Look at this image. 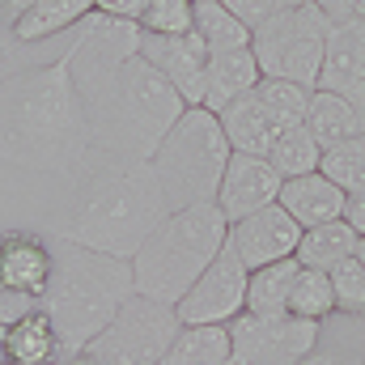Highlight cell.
Returning a JSON list of instances; mask_svg holds the SVG:
<instances>
[{"label":"cell","mask_w":365,"mask_h":365,"mask_svg":"<svg viewBox=\"0 0 365 365\" xmlns=\"http://www.w3.org/2000/svg\"><path fill=\"white\" fill-rule=\"evenodd\" d=\"M140 56L175 86L187 106L204 102V77H208V47L195 30L187 34H140Z\"/></svg>","instance_id":"cell-13"},{"label":"cell","mask_w":365,"mask_h":365,"mask_svg":"<svg viewBox=\"0 0 365 365\" xmlns=\"http://www.w3.org/2000/svg\"><path fill=\"white\" fill-rule=\"evenodd\" d=\"M319 170L336 182L344 195H365V132L331 145V149H323Z\"/></svg>","instance_id":"cell-29"},{"label":"cell","mask_w":365,"mask_h":365,"mask_svg":"<svg viewBox=\"0 0 365 365\" xmlns=\"http://www.w3.org/2000/svg\"><path fill=\"white\" fill-rule=\"evenodd\" d=\"M276 204H280L302 230H310V225H323V221H340L349 195L327 179L323 170H310V175H297V179L280 182V200H276Z\"/></svg>","instance_id":"cell-17"},{"label":"cell","mask_w":365,"mask_h":365,"mask_svg":"<svg viewBox=\"0 0 365 365\" xmlns=\"http://www.w3.org/2000/svg\"><path fill=\"white\" fill-rule=\"evenodd\" d=\"M225 230H230V221L217 204H191L179 212H166L158 221V230L145 238V247L132 255L136 293L175 306L200 280V272L221 255Z\"/></svg>","instance_id":"cell-5"},{"label":"cell","mask_w":365,"mask_h":365,"mask_svg":"<svg viewBox=\"0 0 365 365\" xmlns=\"http://www.w3.org/2000/svg\"><path fill=\"white\" fill-rule=\"evenodd\" d=\"M81 93L86 128H90V158H153L162 136L187 110L175 86L145 60L132 56L119 68L73 77Z\"/></svg>","instance_id":"cell-3"},{"label":"cell","mask_w":365,"mask_h":365,"mask_svg":"<svg viewBox=\"0 0 365 365\" xmlns=\"http://www.w3.org/2000/svg\"><path fill=\"white\" fill-rule=\"evenodd\" d=\"M38 302L34 297H21V293H13V289H4L0 284V327L4 323H13V319H21V314H30Z\"/></svg>","instance_id":"cell-34"},{"label":"cell","mask_w":365,"mask_h":365,"mask_svg":"<svg viewBox=\"0 0 365 365\" xmlns=\"http://www.w3.org/2000/svg\"><path fill=\"white\" fill-rule=\"evenodd\" d=\"M297 259H280L268 268H255L251 284H247V310L251 314H289V293H293V276H297Z\"/></svg>","instance_id":"cell-25"},{"label":"cell","mask_w":365,"mask_h":365,"mask_svg":"<svg viewBox=\"0 0 365 365\" xmlns=\"http://www.w3.org/2000/svg\"><path fill=\"white\" fill-rule=\"evenodd\" d=\"M98 13H110V17H128V21H140L149 0H93Z\"/></svg>","instance_id":"cell-36"},{"label":"cell","mask_w":365,"mask_h":365,"mask_svg":"<svg viewBox=\"0 0 365 365\" xmlns=\"http://www.w3.org/2000/svg\"><path fill=\"white\" fill-rule=\"evenodd\" d=\"M208 51H234L251 47V26H242L221 0H195V26H191Z\"/></svg>","instance_id":"cell-26"},{"label":"cell","mask_w":365,"mask_h":365,"mask_svg":"<svg viewBox=\"0 0 365 365\" xmlns=\"http://www.w3.org/2000/svg\"><path fill=\"white\" fill-rule=\"evenodd\" d=\"M327 34H331V17L319 4H284L264 26L251 30V51L264 77L297 81L314 90L323 51H327Z\"/></svg>","instance_id":"cell-7"},{"label":"cell","mask_w":365,"mask_h":365,"mask_svg":"<svg viewBox=\"0 0 365 365\" xmlns=\"http://www.w3.org/2000/svg\"><path fill=\"white\" fill-rule=\"evenodd\" d=\"M297 242H302V225L280 204H268V208H259L242 221H230V230H225V247L247 264V272L293 259Z\"/></svg>","instance_id":"cell-11"},{"label":"cell","mask_w":365,"mask_h":365,"mask_svg":"<svg viewBox=\"0 0 365 365\" xmlns=\"http://www.w3.org/2000/svg\"><path fill=\"white\" fill-rule=\"evenodd\" d=\"M331 21H365V0H319Z\"/></svg>","instance_id":"cell-35"},{"label":"cell","mask_w":365,"mask_h":365,"mask_svg":"<svg viewBox=\"0 0 365 365\" xmlns=\"http://www.w3.org/2000/svg\"><path fill=\"white\" fill-rule=\"evenodd\" d=\"M314 90H331L365 106V21H331Z\"/></svg>","instance_id":"cell-16"},{"label":"cell","mask_w":365,"mask_h":365,"mask_svg":"<svg viewBox=\"0 0 365 365\" xmlns=\"http://www.w3.org/2000/svg\"><path fill=\"white\" fill-rule=\"evenodd\" d=\"M344 221L357 230V238H365V195H349V204H344Z\"/></svg>","instance_id":"cell-39"},{"label":"cell","mask_w":365,"mask_h":365,"mask_svg":"<svg viewBox=\"0 0 365 365\" xmlns=\"http://www.w3.org/2000/svg\"><path fill=\"white\" fill-rule=\"evenodd\" d=\"M297 365H365V361L353 357V353H344V349H314L310 357H302Z\"/></svg>","instance_id":"cell-37"},{"label":"cell","mask_w":365,"mask_h":365,"mask_svg":"<svg viewBox=\"0 0 365 365\" xmlns=\"http://www.w3.org/2000/svg\"><path fill=\"white\" fill-rule=\"evenodd\" d=\"M182 319L175 314V306L153 302L145 293H132L119 314L93 336L81 353H90L102 365H162L175 336H179Z\"/></svg>","instance_id":"cell-8"},{"label":"cell","mask_w":365,"mask_h":365,"mask_svg":"<svg viewBox=\"0 0 365 365\" xmlns=\"http://www.w3.org/2000/svg\"><path fill=\"white\" fill-rule=\"evenodd\" d=\"M162 365H234V340L225 323H182Z\"/></svg>","instance_id":"cell-22"},{"label":"cell","mask_w":365,"mask_h":365,"mask_svg":"<svg viewBox=\"0 0 365 365\" xmlns=\"http://www.w3.org/2000/svg\"><path fill=\"white\" fill-rule=\"evenodd\" d=\"M0 353H4V361H34V365L68 361L64 349H60V336H56L51 319L43 314V306H34L30 314H21V319H13V323L0 327Z\"/></svg>","instance_id":"cell-20"},{"label":"cell","mask_w":365,"mask_h":365,"mask_svg":"<svg viewBox=\"0 0 365 365\" xmlns=\"http://www.w3.org/2000/svg\"><path fill=\"white\" fill-rule=\"evenodd\" d=\"M280 170L259 153H230V166L217 187V208L225 212V221H242L259 208H268L280 200Z\"/></svg>","instance_id":"cell-14"},{"label":"cell","mask_w":365,"mask_h":365,"mask_svg":"<svg viewBox=\"0 0 365 365\" xmlns=\"http://www.w3.org/2000/svg\"><path fill=\"white\" fill-rule=\"evenodd\" d=\"M64 365H102V361H93L90 353H77V357H68Z\"/></svg>","instance_id":"cell-40"},{"label":"cell","mask_w":365,"mask_h":365,"mask_svg":"<svg viewBox=\"0 0 365 365\" xmlns=\"http://www.w3.org/2000/svg\"><path fill=\"white\" fill-rule=\"evenodd\" d=\"M323 323L293 319V314H251L242 310L230 323L234 365H297L319 349Z\"/></svg>","instance_id":"cell-9"},{"label":"cell","mask_w":365,"mask_h":365,"mask_svg":"<svg viewBox=\"0 0 365 365\" xmlns=\"http://www.w3.org/2000/svg\"><path fill=\"white\" fill-rule=\"evenodd\" d=\"M90 13H93V0H38L9 34H13L17 43H43V38H51V34H60V30L81 26Z\"/></svg>","instance_id":"cell-24"},{"label":"cell","mask_w":365,"mask_h":365,"mask_svg":"<svg viewBox=\"0 0 365 365\" xmlns=\"http://www.w3.org/2000/svg\"><path fill=\"white\" fill-rule=\"evenodd\" d=\"M247 284H251L247 264L230 247H221V255L175 302V314H179L182 323H225L230 327L247 310Z\"/></svg>","instance_id":"cell-10"},{"label":"cell","mask_w":365,"mask_h":365,"mask_svg":"<svg viewBox=\"0 0 365 365\" xmlns=\"http://www.w3.org/2000/svg\"><path fill=\"white\" fill-rule=\"evenodd\" d=\"M331 293H336V314L344 319H365V264L349 255L344 264L331 268Z\"/></svg>","instance_id":"cell-31"},{"label":"cell","mask_w":365,"mask_h":365,"mask_svg":"<svg viewBox=\"0 0 365 365\" xmlns=\"http://www.w3.org/2000/svg\"><path fill=\"white\" fill-rule=\"evenodd\" d=\"M221 4H225L242 26H251V30H255V26H264L272 13L284 9V0H221Z\"/></svg>","instance_id":"cell-33"},{"label":"cell","mask_w":365,"mask_h":365,"mask_svg":"<svg viewBox=\"0 0 365 365\" xmlns=\"http://www.w3.org/2000/svg\"><path fill=\"white\" fill-rule=\"evenodd\" d=\"M162 182L153 162L145 158H90L81 166V182L56 225V238L77 242L86 251H102L115 259H132L145 238L166 217Z\"/></svg>","instance_id":"cell-2"},{"label":"cell","mask_w":365,"mask_h":365,"mask_svg":"<svg viewBox=\"0 0 365 365\" xmlns=\"http://www.w3.org/2000/svg\"><path fill=\"white\" fill-rule=\"evenodd\" d=\"M255 93H259V102L272 110L276 119L284 123V128H297V123H306V110H310V93L306 86H297V81H280V77H264L259 86H255Z\"/></svg>","instance_id":"cell-30"},{"label":"cell","mask_w":365,"mask_h":365,"mask_svg":"<svg viewBox=\"0 0 365 365\" xmlns=\"http://www.w3.org/2000/svg\"><path fill=\"white\" fill-rule=\"evenodd\" d=\"M217 119H221V132H225V140H230L234 153H259V158H268L276 136L284 132V123L259 102L255 90L247 93V98H238V102H230Z\"/></svg>","instance_id":"cell-19"},{"label":"cell","mask_w":365,"mask_h":365,"mask_svg":"<svg viewBox=\"0 0 365 365\" xmlns=\"http://www.w3.org/2000/svg\"><path fill=\"white\" fill-rule=\"evenodd\" d=\"M140 21H128V17H110V13H98L77 26V38L68 43L73 51V77H90V73H106V68H119L123 60L140 56Z\"/></svg>","instance_id":"cell-12"},{"label":"cell","mask_w":365,"mask_h":365,"mask_svg":"<svg viewBox=\"0 0 365 365\" xmlns=\"http://www.w3.org/2000/svg\"><path fill=\"white\" fill-rule=\"evenodd\" d=\"M268 162L280 170V179H297V175L319 170V162H323V145L310 136L306 123H297V128H284V132L276 136V145L268 149Z\"/></svg>","instance_id":"cell-27"},{"label":"cell","mask_w":365,"mask_h":365,"mask_svg":"<svg viewBox=\"0 0 365 365\" xmlns=\"http://www.w3.org/2000/svg\"><path fill=\"white\" fill-rule=\"evenodd\" d=\"M132 293H136L132 259H115V255L86 251L77 242L56 238V268H51V284L38 297V306L51 319L64 357H77L119 314V306Z\"/></svg>","instance_id":"cell-4"},{"label":"cell","mask_w":365,"mask_h":365,"mask_svg":"<svg viewBox=\"0 0 365 365\" xmlns=\"http://www.w3.org/2000/svg\"><path fill=\"white\" fill-rule=\"evenodd\" d=\"M56 268V238L34 230H4L0 234V284L21 297H43Z\"/></svg>","instance_id":"cell-15"},{"label":"cell","mask_w":365,"mask_h":365,"mask_svg":"<svg viewBox=\"0 0 365 365\" xmlns=\"http://www.w3.org/2000/svg\"><path fill=\"white\" fill-rule=\"evenodd\" d=\"M264 81L259 64H255V51L251 47H234V51H212L208 56V77H204V110L221 115L230 102L247 98Z\"/></svg>","instance_id":"cell-18"},{"label":"cell","mask_w":365,"mask_h":365,"mask_svg":"<svg viewBox=\"0 0 365 365\" xmlns=\"http://www.w3.org/2000/svg\"><path fill=\"white\" fill-rule=\"evenodd\" d=\"M306 128L323 149H331V145L365 132V106H357V102H349V98H340L331 90H314L310 93V110H306Z\"/></svg>","instance_id":"cell-21"},{"label":"cell","mask_w":365,"mask_h":365,"mask_svg":"<svg viewBox=\"0 0 365 365\" xmlns=\"http://www.w3.org/2000/svg\"><path fill=\"white\" fill-rule=\"evenodd\" d=\"M4 73H9V60H4V51H0V81H4Z\"/></svg>","instance_id":"cell-42"},{"label":"cell","mask_w":365,"mask_h":365,"mask_svg":"<svg viewBox=\"0 0 365 365\" xmlns=\"http://www.w3.org/2000/svg\"><path fill=\"white\" fill-rule=\"evenodd\" d=\"M357 259H361V264H365V238H361V242H357Z\"/></svg>","instance_id":"cell-43"},{"label":"cell","mask_w":365,"mask_h":365,"mask_svg":"<svg viewBox=\"0 0 365 365\" xmlns=\"http://www.w3.org/2000/svg\"><path fill=\"white\" fill-rule=\"evenodd\" d=\"M0 365H34V361H0ZM43 365H64V361H43Z\"/></svg>","instance_id":"cell-41"},{"label":"cell","mask_w":365,"mask_h":365,"mask_svg":"<svg viewBox=\"0 0 365 365\" xmlns=\"http://www.w3.org/2000/svg\"><path fill=\"white\" fill-rule=\"evenodd\" d=\"M0 162L21 170L73 175L90 162V128L73 81V51L4 73L0 81Z\"/></svg>","instance_id":"cell-1"},{"label":"cell","mask_w":365,"mask_h":365,"mask_svg":"<svg viewBox=\"0 0 365 365\" xmlns=\"http://www.w3.org/2000/svg\"><path fill=\"white\" fill-rule=\"evenodd\" d=\"M289 314H293V319H310V323H327V319L336 314L331 276L319 272V268H297L293 293H289Z\"/></svg>","instance_id":"cell-28"},{"label":"cell","mask_w":365,"mask_h":365,"mask_svg":"<svg viewBox=\"0 0 365 365\" xmlns=\"http://www.w3.org/2000/svg\"><path fill=\"white\" fill-rule=\"evenodd\" d=\"M230 140L221 132V119L204 106H187L179 123L162 136L153 162V175L162 182V200L170 212L191 204H217V187L230 166Z\"/></svg>","instance_id":"cell-6"},{"label":"cell","mask_w":365,"mask_h":365,"mask_svg":"<svg viewBox=\"0 0 365 365\" xmlns=\"http://www.w3.org/2000/svg\"><path fill=\"white\" fill-rule=\"evenodd\" d=\"M195 26V0H149L140 30L145 34H187Z\"/></svg>","instance_id":"cell-32"},{"label":"cell","mask_w":365,"mask_h":365,"mask_svg":"<svg viewBox=\"0 0 365 365\" xmlns=\"http://www.w3.org/2000/svg\"><path fill=\"white\" fill-rule=\"evenodd\" d=\"M34 4H38V0H0V26H4V30H13V26H17Z\"/></svg>","instance_id":"cell-38"},{"label":"cell","mask_w":365,"mask_h":365,"mask_svg":"<svg viewBox=\"0 0 365 365\" xmlns=\"http://www.w3.org/2000/svg\"><path fill=\"white\" fill-rule=\"evenodd\" d=\"M284 4H319V0H284Z\"/></svg>","instance_id":"cell-44"},{"label":"cell","mask_w":365,"mask_h":365,"mask_svg":"<svg viewBox=\"0 0 365 365\" xmlns=\"http://www.w3.org/2000/svg\"><path fill=\"white\" fill-rule=\"evenodd\" d=\"M357 230L340 217V221H323V225H310L302 230V242L293 251V259L302 268H319V272H331L336 264H344L349 255H357Z\"/></svg>","instance_id":"cell-23"}]
</instances>
